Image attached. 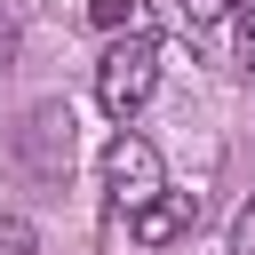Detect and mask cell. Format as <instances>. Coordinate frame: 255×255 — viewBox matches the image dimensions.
<instances>
[{
  "label": "cell",
  "mask_w": 255,
  "mask_h": 255,
  "mask_svg": "<svg viewBox=\"0 0 255 255\" xmlns=\"http://www.w3.org/2000/svg\"><path fill=\"white\" fill-rule=\"evenodd\" d=\"M88 24L104 40H128V32H151V8L143 0H88Z\"/></svg>",
  "instance_id": "obj_5"
},
{
  "label": "cell",
  "mask_w": 255,
  "mask_h": 255,
  "mask_svg": "<svg viewBox=\"0 0 255 255\" xmlns=\"http://www.w3.org/2000/svg\"><path fill=\"white\" fill-rule=\"evenodd\" d=\"M231 255H255V207H239V223H231Z\"/></svg>",
  "instance_id": "obj_8"
},
{
  "label": "cell",
  "mask_w": 255,
  "mask_h": 255,
  "mask_svg": "<svg viewBox=\"0 0 255 255\" xmlns=\"http://www.w3.org/2000/svg\"><path fill=\"white\" fill-rule=\"evenodd\" d=\"M239 64L255 72V8H239Z\"/></svg>",
  "instance_id": "obj_9"
},
{
  "label": "cell",
  "mask_w": 255,
  "mask_h": 255,
  "mask_svg": "<svg viewBox=\"0 0 255 255\" xmlns=\"http://www.w3.org/2000/svg\"><path fill=\"white\" fill-rule=\"evenodd\" d=\"M191 223H199V191H159V199H143L128 215V239L135 247H175Z\"/></svg>",
  "instance_id": "obj_3"
},
{
  "label": "cell",
  "mask_w": 255,
  "mask_h": 255,
  "mask_svg": "<svg viewBox=\"0 0 255 255\" xmlns=\"http://www.w3.org/2000/svg\"><path fill=\"white\" fill-rule=\"evenodd\" d=\"M104 191H112L120 215H135L143 199H159V191H167V159H159V143L135 135V128H120V135L104 143Z\"/></svg>",
  "instance_id": "obj_2"
},
{
  "label": "cell",
  "mask_w": 255,
  "mask_h": 255,
  "mask_svg": "<svg viewBox=\"0 0 255 255\" xmlns=\"http://www.w3.org/2000/svg\"><path fill=\"white\" fill-rule=\"evenodd\" d=\"M191 24H223V16H239V0H175Z\"/></svg>",
  "instance_id": "obj_7"
},
{
  "label": "cell",
  "mask_w": 255,
  "mask_h": 255,
  "mask_svg": "<svg viewBox=\"0 0 255 255\" xmlns=\"http://www.w3.org/2000/svg\"><path fill=\"white\" fill-rule=\"evenodd\" d=\"M56 135L72 143V112H56V104H40V112L24 120V159H32L40 175H56V167L72 159V151H56Z\"/></svg>",
  "instance_id": "obj_4"
},
{
  "label": "cell",
  "mask_w": 255,
  "mask_h": 255,
  "mask_svg": "<svg viewBox=\"0 0 255 255\" xmlns=\"http://www.w3.org/2000/svg\"><path fill=\"white\" fill-rule=\"evenodd\" d=\"M159 64H167L159 32L112 40V48L96 56V104H104V120H135V112L151 104V88H159Z\"/></svg>",
  "instance_id": "obj_1"
},
{
  "label": "cell",
  "mask_w": 255,
  "mask_h": 255,
  "mask_svg": "<svg viewBox=\"0 0 255 255\" xmlns=\"http://www.w3.org/2000/svg\"><path fill=\"white\" fill-rule=\"evenodd\" d=\"M40 239H32V223L24 215H0V255H32Z\"/></svg>",
  "instance_id": "obj_6"
}]
</instances>
